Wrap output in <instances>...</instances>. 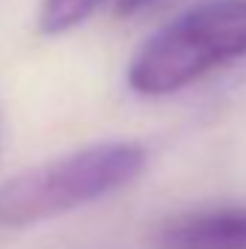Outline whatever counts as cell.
Here are the masks:
<instances>
[{
	"label": "cell",
	"instance_id": "6da1fadb",
	"mask_svg": "<svg viewBox=\"0 0 246 249\" xmlns=\"http://www.w3.org/2000/svg\"><path fill=\"white\" fill-rule=\"evenodd\" d=\"M148 151L139 142H96L32 165L0 183V229H26L105 200L142 177Z\"/></svg>",
	"mask_w": 246,
	"mask_h": 249
},
{
	"label": "cell",
	"instance_id": "7a4b0ae2",
	"mask_svg": "<svg viewBox=\"0 0 246 249\" xmlns=\"http://www.w3.org/2000/svg\"><path fill=\"white\" fill-rule=\"evenodd\" d=\"M246 58V0H209L159 26L127 64L133 93L162 99Z\"/></svg>",
	"mask_w": 246,
	"mask_h": 249
},
{
	"label": "cell",
	"instance_id": "3957f363",
	"mask_svg": "<svg viewBox=\"0 0 246 249\" xmlns=\"http://www.w3.org/2000/svg\"><path fill=\"white\" fill-rule=\"evenodd\" d=\"M154 249H246V206L174 214L157 229Z\"/></svg>",
	"mask_w": 246,
	"mask_h": 249
},
{
	"label": "cell",
	"instance_id": "277c9868",
	"mask_svg": "<svg viewBox=\"0 0 246 249\" xmlns=\"http://www.w3.org/2000/svg\"><path fill=\"white\" fill-rule=\"evenodd\" d=\"M105 0H44L38 12V26L44 35H64L81 26Z\"/></svg>",
	"mask_w": 246,
	"mask_h": 249
},
{
	"label": "cell",
	"instance_id": "5b68a950",
	"mask_svg": "<svg viewBox=\"0 0 246 249\" xmlns=\"http://www.w3.org/2000/svg\"><path fill=\"white\" fill-rule=\"evenodd\" d=\"M113 3H116L119 15H133V12H139V9H145L151 3H159V0H113Z\"/></svg>",
	"mask_w": 246,
	"mask_h": 249
}]
</instances>
